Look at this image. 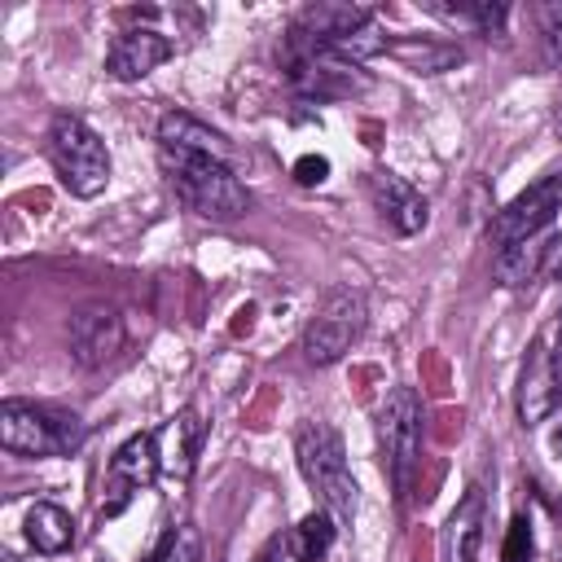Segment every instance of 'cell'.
<instances>
[{"label": "cell", "mask_w": 562, "mask_h": 562, "mask_svg": "<svg viewBox=\"0 0 562 562\" xmlns=\"http://www.w3.org/2000/svg\"><path fill=\"white\" fill-rule=\"evenodd\" d=\"M4 562H18V558H4Z\"/></svg>", "instance_id": "31"}, {"label": "cell", "mask_w": 562, "mask_h": 562, "mask_svg": "<svg viewBox=\"0 0 562 562\" xmlns=\"http://www.w3.org/2000/svg\"><path fill=\"white\" fill-rule=\"evenodd\" d=\"M83 422L53 404L4 400L0 404V443L13 457H66L83 443Z\"/></svg>", "instance_id": "3"}, {"label": "cell", "mask_w": 562, "mask_h": 562, "mask_svg": "<svg viewBox=\"0 0 562 562\" xmlns=\"http://www.w3.org/2000/svg\"><path fill=\"white\" fill-rule=\"evenodd\" d=\"M334 536H338L334 514H329V509H312V514H303V518L290 527L285 553H290L294 562H321V558L334 549Z\"/></svg>", "instance_id": "17"}, {"label": "cell", "mask_w": 562, "mask_h": 562, "mask_svg": "<svg viewBox=\"0 0 562 562\" xmlns=\"http://www.w3.org/2000/svg\"><path fill=\"white\" fill-rule=\"evenodd\" d=\"M553 364H558V378H562V321H558V347H553Z\"/></svg>", "instance_id": "28"}, {"label": "cell", "mask_w": 562, "mask_h": 562, "mask_svg": "<svg viewBox=\"0 0 562 562\" xmlns=\"http://www.w3.org/2000/svg\"><path fill=\"white\" fill-rule=\"evenodd\" d=\"M479 527H483V492L465 487L461 505L452 509V518L443 527V562H474Z\"/></svg>", "instance_id": "16"}, {"label": "cell", "mask_w": 562, "mask_h": 562, "mask_svg": "<svg viewBox=\"0 0 562 562\" xmlns=\"http://www.w3.org/2000/svg\"><path fill=\"white\" fill-rule=\"evenodd\" d=\"M329 176V162L321 158V154H303L299 162H294V180L299 184H321Z\"/></svg>", "instance_id": "25"}, {"label": "cell", "mask_w": 562, "mask_h": 562, "mask_svg": "<svg viewBox=\"0 0 562 562\" xmlns=\"http://www.w3.org/2000/svg\"><path fill=\"white\" fill-rule=\"evenodd\" d=\"M536 496L549 505V514H558V518H562V496H558V492H549V487H536Z\"/></svg>", "instance_id": "26"}, {"label": "cell", "mask_w": 562, "mask_h": 562, "mask_svg": "<svg viewBox=\"0 0 562 562\" xmlns=\"http://www.w3.org/2000/svg\"><path fill=\"white\" fill-rule=\"evenodd\" d=\"M26 540L35 544V553H61L75 540V522H70V514L61 505L35 501L26 509Z\"/></svg>", "instance_id": "18"}, {"label": "cell", "mask_w": 562, "mask_h": 562, "mask_svg": "<svg viewBox=\"0 0 562 562\" xmlns=\"http://www.w3.org/2000/svg\"><path fill=\"white\" fill-rule=\"evenodd\" d=\"M171 53H176V44H171L162 31L136 26V31L114 35V44L105 48V70H110L119 83H132V79H145L154 66H162Z\"/></svg>", "instance_id": "10"}, {"label": "cell", "mask_w": 562, "mask_h": 562, "mask_svg": "<svg viewBox=\"0 0 562 562\" xmlns=\"http://www.w3.org/2000/svg\"><path fill=\"white\" fill-rule=\"evenodd\" d=\"M171 189L180 193V202L189 211H198L202 220H237L250 206L246 184L233 176L228 158L215 154H184V149H158Z\"/></svg>", "instance_id": "1"}, {"label": "cell", "mask_w": 562, "mask_h": 562, "mask_svg": "<svg viewBox=\"0 0 562 562\" xmlns=\"http://www.w3.org/2000/svg\"><path fill=\"white\" fill-rule=\"evenodd\" d=\"M119 347H123V316L114 307H83L70 321V356L83 369L105 364Z\"/></svg>", "instance_id": "11"}, {"label": "cell", "mask_w": 562, "mask_h": 562, "mask_svg": "<svg viewBox=\"0 0 562 562\" xmlns=\"http://www.w3.org/2000/svg\"><path fill=\"white\" fill-rule=\"evenodd\" d=\"M145 562H202V536H198L189 522L167 527V531H162V540L149 549V558H145Z\"/></svg>", "instance_id": "22"}, {"label": "cell", "mask_w": 562, "mask_h": 562, "mask_svg": "<svg viewBox=\"0 0 562 562\" xmlns=\"http://www.w3.org/2000/svg\"><path fill=\"white\" fill-rule=\"evenodd\" d=\"M562 211V167H553L549 176H540L536 184H527L518 198H509L492 224H487V237L496 246H509V241H527V237H540L553 215Z\"/></svg>", "instance_id": "7"}, {"label": "cell", "mask_w": 562, "mask_h": 562, "mask_svg": "<svg viewBox=\"0 0 562 562\" xmlns=\"http://www.w3.org/2000/svg\"><path fill=\"white\" fill-rule=\"evenodd\" d=\"M294 457H299L303 479L321 496V509H329L338 527H351L356 505H360V496H356L360 487L351 479V465H347L338 430L325 426V422H303L299 435H294Z\"/></svg>", "instance_id": "2"}, {"label": "cell", "mask_w": 562, "mask_h": 562, "mask_svg": "<svg viewBox=\"0 0 562 562\" xmlns=\"http://www.w3.org/2000/svg\"><path fill=\"white\" fill-rule=\"evenodd\" d=\"M48 158H53L61 184L75 198H97L110 184L105 140L79 114H53V123H48Z\"/></svg>", "instance_id": "4"}, {"label": "cell", "mask_w": 562, "mask_h": 562, "mask_svg": "<svg viewBox=\"0 0 562 562\" xmlns=\"http://www.w3.org/2000/svg\"><path fill=\"white\" fill-rule=\"evenodd\" d=\"M364 329V299L356 290H334L321 312L303 329V356L307 364H334L351 351V342Z\"/></svg>", "instance_id": "6"}, {"label": "cell", "mask_w": 562, "mask_h": 562, "mask_svg": "<svg viewBox=\"0 0 562 562\" xmlns=\"http://www.w3.org/2000/svg\"><path fill=\"white\" fill-rule=\"evenodd\" d=\"M386 53L400 57V61H404L408 70H417V75H435V70H448V66L461 61V48H452V44H430V40H391Z\"/></svg>", "instance_id": "20"}, {"label": "cell", "mask_w": 562, "mask_h": 562, "mask_svg": "<svg viewBox=\"0 0 562 562\" xmlns=\"http://www.w3.org/2000/svg\"><path fill=\"white\" fill-rule=\"evenodd\" d=\"M544 233L540 237H527V241H509L496 250V281L501 285H527L536 272H540V259H544Z\"/></svg>", "instance_id": "19"}, {"label": "cell", "mask_w": 562, "mask_h": 562, "mask_svg": "<svg viewBox=\"0 0 562 562\" xmlns=\"http://www.w3.org/2000/svg\"><path fill=\"white\" fill-rule=\"evenodd\" d=\"M158 149H184V154H215L228 158V140L220 132H211L206 123H198L193 114H162L158 119Z\"/></svg>", "instance_id": "15"}, {"label": "cell", "mask_w": 562, "mask_h": 562, "mask_svg": "<svg viewBox=\"0 0 562 562\" xmlns=\"http://www.w3.org/2000/svg\"><path fill=\"white\" fill-rule=\"evenodd\" d=\"M553 443H558V452H562V430H558V439H553Z\"/></svg>", "instance_id": "30"}, {"label": "cell", "mask_w": 562, "mask_h": 562, "mask_svg": "<svg viewBox=\"0 0 562 562\" xmlns=\"http://www.w3.org/2000/svg\"><path fill=\"white\" fill-rule=\"evenodd\" d=\"M162 474V452H158V430H140L132 435L105 465V501L101 514L114 518L140 487H149Z\"/></svg>", "instance_id": "8"}, {"label": "cell", "mask_w": 562, "mask_h": 562, "mask_svg": "<svg viewBox=\"0 0 562 562\" xmlns=\"http://www.w3.org/2000/svg\"><path fill=\"white\" fill-rule=\"evenodd\" d=\"M373 22V13L364 9V4H307L303 13H299V22H294V35H299V44H312V48H334V44H342L347 35H356L360 26H369Z\"/></svg>", "instance_id": "13"}, {"label": "cell", "mask_w": 562, "mask_h": 562, "mask_svg": "<svg viewBox=\"0 0 562 562\" xmlns=\"http://www.w3.org/2000/svg\"><path fill=\"white\" fill-rule=\"evenodd\" d=\"M558 132H562V105H558Z\"/></svg>", "instance_id": "29"}, {"label": "cell", "mask_w": 562, "mask_h": 562, "mask_svg": "<svg viewBox=\"0 0 562 562\" xmlns=\"http://www.w3.org/2000/svg\"><path fill=\"white\" fill-rule=\"evenodd\" d=\"M531 522L522 514L509 518V531H505V544H501V562H531Z\"/></svg>", "instance_id": "23"}, {"label": "cell", "mask_w": 562, "mask_h": 562, "mask_svg": "<svg viewBox=\"0 0 562 562\" xmlns=\"http://www.w3.org/2000/svg\"><path fill=\"white\" fill-rule=\"evenodd\" d=\"M540 35H544V57H549V66L562 75V4H544V9H540Z\"/></svg>", "instance_id": "24"}, {"label": "cell", "mask_w": 562, "mask_h": 562, "mask_svg": "<svg viewBox=\"0 0 562 562\" xmlns=\"http://www.w3.org/2000/svg\"><path fill=\"white\" fill-rule=\"evenodd\" d=\"M369 193H373V206L382 211V220H386L400 237H413V233L426 228V220H430L426 198H422L408 180H400L395 171H373V176H369Z\"/></svg>", "instance_id": "12"}, {"label": "cell", "mask_w": 562, "mask_h": 562, "mask_svg": "<svg viewBox=\"0 0 562 562\" xmlns=\"http://www.w3.org/2000/svg\"><path fill=\"white\" fill-rule=\"evenodd\" d=\"M562 404V378L553 364V347L549 338H531L527 356H522V373H518V422L522 426H540L553 417V408Z\"/></svg>", "instance_id": "9"}, {"label": "cell", "mask_w": 562, "mask_h": 562, "mask_svg": "<svg viewBox=\"0 0 562 562\" xmlns=\"http://www.w3.org/2000/svg\"><path fill=\"white\" fill-rule=\"evenodd\" d=\"M435 18L457 22V26H479V31H501L505 26V4L479 0V4H426Z\"/></svg>", "instance_id": "21"}, {"label": "cell", "mask_w": 562, "mask_h": 562, "mask_svg": "<svg viewBox=\"0 0 562 562\" xmlns=\"http://www.w3.org/2000/svg\"><path fill=\"white\" fill-rule=\"evenodd\" d=\"M378 443H382V465L386 479L395 487V496L404 501L413 492V474L422 461V400L413 395V386H395L378 413Z\"/></svg>", "instance_id": "5"}, {"label": "cell", "mask_w": 562, "mask_h": 562, "mask_svg": "<svg viewBox=\"0 0 562 562\" xmlns=\"http://www.w3.org/2000/svg\"><path fill=\"white\" fill-rule=\"evenodd\" d=\"M281 549H285V544H281V536H277V540H268V549L259 553V562H281Z\"/></svg>", "instance_id": "27"}, {"label": "cell", "mask_w": 562, "mask_h": 562, "mask_svg": "<svg viewBox=\"0 0 562 562\" xmlns=\"http://www.w3.org/2000/svg\"><path fill=\"white\" fill-rule=\"evenodd\" d=\"M202 439H206V422H202V413H198V408L176 413V417L158 430L162 470H167V474H176V479H189V474H193V465H198Z\"/></svg>", "instance_id": "14"}]
</instances>
